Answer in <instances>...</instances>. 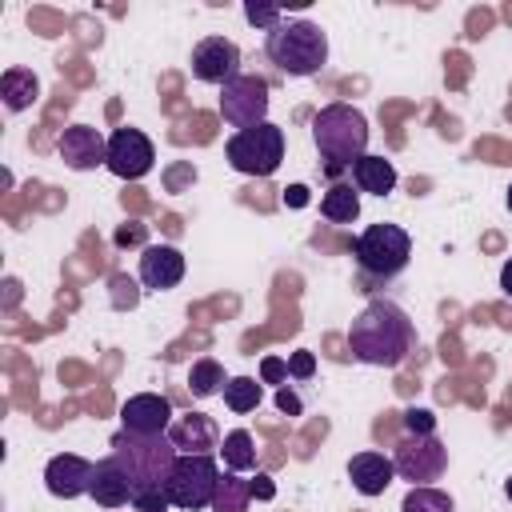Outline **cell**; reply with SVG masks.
<instances>
[{"label": "cell", "mask_w": 512, "mask_h": 512, "mask_svg": "<svg viewBox=\"0 0 512 512\" xmlns=\"http://www.w3.org/2000/svg\"><path fill=\"white\" fill-rule=\"evenodd\" d=\"M260 376H264L268 384H276V380H284V376H288V360H276V356H264V364H260Z\"/></svg>", "instance_id": "1f68e13d"}, {"label": "cell", "mask_w": 512, "mask_h": 512, "mask_svg": "<svg viewBox=\"0 0 512 512\" xmlns=\"http://www.w3.org/2000/svg\"><path fill=\"white\" fill-rule=\"evenodd\" d=\"M220 116L236 132L264 124V116H268V80L264 76H248V72H240L236 80H228L220 88Z\"/></svg>", "instance_id": "9c48e42d"}, {"label": "cell", "mask_w": 512, "mask_h": 512, "mask_svg": "<svg viewBox=\"0 0 512 512\" xmlns=\"http://www.w3.org/2000/svg\"><path fill=\"white\" fill-rule=\"evenodd\" d=\"M404 432L428 436V432H436V416H432L428 408H408V412H404Z\"/></svg>", "instance_id": "4316f807"}, {"label": "cell", "mask_w": 512, "mask_h": 512, "mask_svg": "<svg viewBox=\"0 0 512 512\" xmlns=\"http://www.w3.org/2000/svg\"><path fill=\"white\" fill-rule=\"evenodd\" d=\"M348 480H352V488L360 496H380L396 480V464H392V456L368 448V452H356L348 460Z\"/></svg>", "instance_id": "2e32d148"}, {"label": "cell", "mask_w": 512, "mask_h": 512, "mask_svg": "<svg viewBox=\"0 0 512 512\" xmlns=\"http://www.w3.org/2000/svg\"><path fill=\"white\" fill-rule=\"evenodd\" d=\"M500 288H504V296H512V260L500 268Z\"/></svg>", "instance_id": "8d00e7d4"}, {"label": "cell", "mask_w": 512, "mask_h": 512, "mask_svg": "<svg viewBox=\"0 0 512 512\" xmlns=\"http://www.w3.org/2000/svg\"><path fill=\"white\" fill-rule=\"evenodd\" d=\"M156 164V148L140 128H116L108 136V172H116L120 180H140L148 176Z\"/></svg>", "instance_id": "30bf717a"}, {"label": "cell", "mask_w": 512, "mask_h": 512, "mask_svg": "<svg viewBox=\"0 0 512 512\" xmlns=\"http://www.w3.org/2000/svg\"><path fill=\"white\" fill-rule=\"evenodd\" d=\"M244 16H248L252 24H260V28H268V32L284 20V16H280V8H264V4H248V8H244Z\"/></svg>", "instance_id": "4dcf8cb0"}, {"label": "cell", "mask_w": 512, "mask_h": 512, "mask_svg": "<svg viewBox=\"0 0 512 512\" xmlns=\"http://www.w3.org/2000/svg\"><path fill=\"white\" fill-rule=\"evenodd\" d=\"M216 488H220V464H216L208 452L176 456V464H172V472H168V480H164L168 504H172V508H184V512L212 508Z\"/></svg>", "instance_id": "8992f818"}, {"label": "cell", "mask_w": 512, "mask_h": 512, "mask_svg": "<svg viewBox=\"0 0 512 512\" xmlns=\"http://www.w3.org/2000/svg\"><path fill=\"white\" fill-rule=\"evenodd\" d=\"M316 372V356L308 352V348H300V352H292L288 356V376H296V380H308Z\"/></svg>", "instance_id": "f546056e"}, {"label": "cell", "mask_w": 512, "mask_h": 512, "mask_svg": "<svg viewBox=\"0 0 512 512\" xmlns=\"http://www.w3.org/2000/svg\"><path fill=\"white\" fill-rule=\"evenodd\" d=\"M120 428L136 436H164L172 428V400L160 392H136L120 404Z\"/></svg>", "instance_id": "4fadbf2b"}, {"label": "cell", "mask_w": 512, "mask_h": 512, "mask_svg": "<svg viewBox=\"0 0 512 512\" xmlns=\"http://www.w3.org/2000/svg\"><path fill=\"white\" fill-rule=\"evenodd\" d=\"M88 496H92L100 508H124V504H132V484H128V476H124V468L116 464L112 452H108L104 460H96Z\"/></svg>", "instance_id": "e0dca14e"}, {"label": "cell", "mask_w": 512, "mask_h": 512, "mask_svg": "<svg viewBox=\"0 0 512 512\" xmlns=\"http://www.w3.org/2000/svg\"><path fill=\"white\" fill-rule=\"evenodd\" d=\"M508 212H512V188H508Z\"/></svg>", "instance_id": "ab89813d"}, {"label": "cell", "mask_w": 512, "mask_h": 512, "mask_svg": "<svg viewBox=\"0 0 512 512\" xmlns=\"http://www.w3.org/2000/svg\"><path fill=\"white\" fill-rule=\"evenodd\" d=\"M352 184L356 192H368V196H388L396 188V164L388 156H360L352 164Z\"/></svg>", "instance_id": "d6986e66"}, {"label": "cell", "mask_w": 512, "mask_h": 512, "mask_svg": "<svg viewBox=\"0 0 512 512\" xmlns=\"http://www.w3.org/2000/svg\"><path fill=\"white\" fill-rule=\"evenodd\" d=\"M168 440L176 444L180 456H196V452H208L216 444V424L200 412H188V416H176L172 428H168Z\"/></svg>", "instance_id": "ac0fdd59"}, {"label": "cell", "mask_w": 512, "mask_h": 512, "mask_svg": "<svg viewBox=\"0 0 512 512\" xmlns=\"http://www.w3.org/2000/svg\"><path fill=\"white\" fill-rule=\"evenodd\" d=\"M260 484H252V496H260V500H268L272 496V484H268V476H256Z\"/></svg>", "instance_id": "d590c367"}, {"label": "cell", "mask_w": 512, "mask_h": 512, "mask_svg": "<svg viewBox=\"0 0 512 512\" xmlns=\"http://www.w3.org/2000/svg\"><path fill=\"white\" fill-rule=\"evenodd\" d=\"M0 96H4V108H8V112L32 108L36 96H40L36 72H32V68H4V76H0Z\"/></svg>", "instance_id": "ffe728a7"}, {"label": "cell", "mask_w": 512, "mask_h": 512, "mask_svg": "<svg viewBox=\"0 0 512 512\" xmlns=\"http://www.w3.org/2000/svg\"><path fill=\"white\" fill-rule=\"evenodd\" d=\"M144 236V228H120L116 232V244H132V240H140Z\"/></svg>", "instance_id": "e575fe53"}, {"label": "cell", "mask_w": 512, "mask_h": 512, "mask_svg": "<svg viewBox=\"0 0 512 512\" xmlns=\"http://www.w3.org/2000/svg\"><path fill=\"white\" fill-rule=\"evenodd\" d=\"M112 456L124 468L128 484H132V508L136 512H168V496H164V480L176 464V444L164 436H136V432H116L112 436Z\"/></svg>", "instance_id": "6da1fadb"}, {"label": "cell", "mask_w": 512, "mask_h": 512, "mask_svg": "<svg viewBox=\"0 0 512 512\" xmlns=\"http://www.w3.org/2000/svg\"><path fill=\"white\" fill-rule=\"evenodd\" d=\"M276 404H280V412H288V416H300V400H296L288 388H280V392H276Z\"/></svg>", "instance_id": "d6a6232c"}, {"label": "cell", "mask_w": 512, "mask_h": 512, "mask_svg": "<svg viewBox=\"0 0 512 512\" xmlns=\"http://www.w3.org/2000/svg\"><path fill=\"white\" fill-rule=\"evenodd\" d=\"M248 496H252V484H244L236 472H220V488H216L212 512H244Z\"/></svg>", "instance_id": "d4e9b609"}, {"label": "cell", "mask_w": 512, "mask_h": 512, "mask_svg": "<svg viewBox=\"0 0 512 512\" xmlns=\"http://www.w3.org/2000/svg\"><path fill=\"white\" fill-rule=\"evenodd\" d=\"M4 288H8V304H16V296H20V284H16V280H4Z\"/></svg>", "instance_id": "74e56055"}, {"label": "cell", "mask_w": 512, "mask_h": 512, "mask_svg": "<svg viewBox=\"0 0 512 512\" xmlns=\"http://www.w3.org/2000/svg\"><path fill=\"white\" fill-rule=\"evenodd\" d=\"M192 76L204 84H228L240 76V48L228 36H204L192 48Z\"/></svg>", "instance_id": "8fae6325"}, {"label": "cell", "mask_w": 512, "mask_h": 512, "mask_svg": "<svg viewBox=\"0 0 512 512\" xmlns=\"http://www.w3.org/2000/svg\"><path fill=\"white\" fill-rule=\"evenodd\" d=\"M92 472L96 464L76 456V452H60L44 464V488L56 496V500H76V496H88L92 488Z\"/></svg>", "instance_id": "5bb4252c"}, {"label": "cell", "mask_w": 512, "mask_h": 512, "mask_svg": "<svg viewBox=\"0 0 512 512\" xmlns=\"http://www.w3.org/2000/svg\"><path fill=\"white\" fill-rule=\"evenodd\" d=\"M284 200H288L292 208H304V204H308V188H304V184H292V188L284 192Z\"/></svg>", "instance_id": "836d02e7"}, {"label": "cell", "mask_w": 512, "mask_h": 512, "mask_svg": "<svg viewBox=\"0 0 512 512\" xmlns=\"http://www.w3.org/2000/svg\"><path fill=\"white\" fill-rule=\"evenodd\" d=\"M184 184H196V168L180 160V164H172V168L164 172V188H168V192H180Z\"/></svg>", "instance_id": "f1b7e54d"}, {"label": "cell", "mask_w": 512, "mask_h": 512, "mask_svg": "<svg viewBox=\"0 0 512 512\" xmlns=\"http://www.w3.org/2000/svg\"><path fill=\"white\" fill-rule=\"evenodd\" d=\"M392 464H396V476H400V480H408L412 488H424V484H432V480L444 476V468H448V448L440 444L436 432H428V436L404 432V440L392 448Z\"/></svg>", "instance_id": "ba28073f"}, {"label": "cell", "mask_w": 512, "mask_h": 512, "mask_svg": "<svg viewBox=\"0 0 512 512\" xmlns=\"http://www.w3.org/2000/svg\"><path fill=\"white\" fill-rule=\"evenodd\" d=\"M416 344V328L408 312L392 300H372L360 308V316L348 328V348L360 364L372 368H396Z\"/></svg>", "instance_id": "7a4b0ae2"}, {"label": "cell", "mask_w": 512, "mask_h": 512, "mask_svg": "<svg viewBox=\"0 0 512 512\" xmlns=\"http://www.w3.org/2000/svg\"><path fill=\"white\" fill-rule=\"evenodd\" d=\"M312 144L324 160V172H352L360 156H368V120L352 104H324L312 116Z\"/></svg>", "instance_id": "3957f363"}, {"label": "cell", "mask_w": 512, "mask_h": 512, "mask_svg": "<svg viewBox=\"0 0 512 512\" xmlns=\"http://www.w3.org/2000/svg\"><path fill=\"white\" fill-rule=\"evenodd\" d=\"M56 152L72 172H92V168L108 164V140L92 124H68L56 140Z\"/></svg>", "instance_id": "7c38bea8"}, {"label": "cell", "mask_w": 512, "mask_h": 512, "mask_svg": "<svg viewBox=\"0 0 512 512\" xmlns=\"http://www.w3.org/2000/svg\"><path fill=\"white\" fill-rule=\"evenodd\" d=\"M260 400H264V388H260V380H252V376H232V380L224 384V404H228L236 416L252 412Z\"/></svg>", "instance_id": "cb8c5ba5"}, {"label": "cell", "mask_w": 512, "mask_h": 512, "mask_svg": "<svg viewBox=\"0 0 512 512\" xmlns=\"http://www.w3.org/2000/svg\"><path fill=\"white\" fill-rule=\"evenodd\" d=\"M400 512H456V504H452V496L448 492H440V488H408V496H404V504H400Z\"/></svg>", "instance_id": "484cf974"}, {"label": "cell", "mask_w": 512, "mask_h": 512, "mask_svg": "<svg viewBox=\"0 0 512 512\" xmlns=\"http://www.w3.org/2000/svg\"><path fill=\"white\" fill-rule=\"evenodd\" d=\"M224 156L244 176H272L280 168V160H284V128L264 120L256 128L232 132L228 144H224Z\"/></svg>", "instance_id": "52a82bcc"}, {"label": "cell", "mask_w": 512, "mask_h": 512, "mask_svg": "<svg viewBox=\"0 0 512 512\" xmlns=\"http://www.w3.org/2000/svg\"><path fill=\"white\" fill-rule=\"evenodd\" d=\"M504 496H508V500H512V476H508V484H504Z\"/></svg>", "instance_id": "f35d334b"}, {"label": "cell", "mask_w": 512, "mask_h": 512, "mask_svg": "<svg viewBox=\"0 0 512 512\" xmlns=\"http://www.w3.org/2000/svg\"><path fill=\"white\" fill-rule=\"evenodd\" d=\"M264 52L284 76H316L328 64V36L312 20H280L264 32Z\"/></svg>", "instance_id": "277c9868"}, {"label": "cell", "mask_w": 512, "mask_h": 512, "mask_svg": "<svg viewBox=\"0 0 512 512\" xmlns=\"http://www.w3.org/2000/svg\"><path fill=\"white\" fill-rule=\"evenodd\" d=\"M184 280V252L172 248V244H148L140 252V284L144 288H156V292H168Z\"/></svg>", "instance_id": "9a60e30c"}, {"label": "cell", "mask_w": 512, "mask_h": 512, "mask_svg": "<svg viewBox=\"0 0 512 512\" xmlns=\"http://www.w3.org/2000/svg\"><path fill=\"white\" fill-rule=\"evenodd\" d=\"M220 452H224L228 472H252V468H256V440H252L248 428H232V432L224 436Z\"/></svg>", "instance_id": "7402d4cb"}, {"label": "cell", "mask_w": 512, "mask_h": 512, "mask_svg": "<svg viewBox=\"0 0 512 512\" xmlns=\"http://www.w3.org/2000/svg\"><path fill=\"white\" fill-rule=\"evenodd\" d=\"M224 384H228V376H224V364L220 360H212V356H200L196 364H192V372H188V392L192 396H216V392H224Z\"/></svg>", "instance_id": "603a6c76"}, {"label": "cell", "mask_w": 512, "mask_h": 512, "mask_svg": "<svg viewBox=\"0 0 512 512\" xmlns=\"http://www.w3.org/2000/svg\"><path fill=\"white\" fill-rule=\"evenodd\" d=\"M352 256L360 264L364 276L372 280H392L408 268L412 260V236L400 224H368L356 240H352Z\"/></svg>", "instance_id": "5b68a950"}, {"label": "cell", "mask_w": 512, "mask_h": 512, "mask_svg": "<svg viewBox=\"0 0 512 512\" xmlns=\"http://www.w3.org/2000/svg\"><path fill=\"white\" fill-rule=\"evenodd\" d=\"M136 300H140L136 284L128 276H112V304L116 308H136Z\"/></svg>", "instance_id": "83f0119b"}, {"label": "cell", "mask_w": 512, "mask_h": 512, "mask_svg": "<svg viewBox=\"0 0 512 512\" xmlns=\"http://www.w3.org/2000/svg\"><path fill=\"white\" fill-rule=\"evenodd\" d=\"M320 216L332 224H352L360 216V192H352V184H332L320 196Z\"/></svg>", "instance_id": "44dd1931"}]
</instances>
